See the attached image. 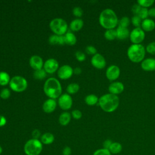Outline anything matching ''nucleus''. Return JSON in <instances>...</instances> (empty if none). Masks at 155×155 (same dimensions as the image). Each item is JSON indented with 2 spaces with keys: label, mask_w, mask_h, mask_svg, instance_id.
<instances>
[{
  "label": "nucleus",
  "mask_w": 155,
  "mask_h": 155,
  "mask_svg": "<svg viewBox=\"0 0 155 155\" xmlns=\"http://www.w3.org/2000/svg\"><path fill=\"white\" fill-rule=\"evenodd\" d=\"M118 21L116 13L111 8H105L99 15V24L106 30L114 29L118 25Z\"/></svg>",
  "instance_id": "1"
},
{
  "label": "nucleus",
  "mask_w": 155,
  "mask_h": 155,
  "mask_svg": "<svg viewBox=\"0 0 155 155\" xmlns=\"http://www.w3.org/2000/svg\"><path fill=\"white\" fill-rule=\"evenodd\" d=\"M98 104L104 111L106 113H112L118 108L119 98L117 95L107 93L99 97Z\"/></svg>",
  "instance_id": "2"
},
{
  "label": "nucleus",
  "mask_w": 155,
  "mask_h": 155,
  "mask_svg": "<svg viewBox=\"0 0 155 155\" xmlns=\"http://www.w3.org/2000/svg\"><path fill=\"white\" fill-rule=\"evenodd\" d=\"M45 94L50 99H56L61 96L62 87L59 81L54 78H50L46 80L44 85Z\"/></svg>",
  "instance_id": "3"
},
{
  "label": "nucleus",
  "mask_w": 155,
  "mask_h": 155,
  "mask_svg": "<svg viewBox=\"0 0 155 155\" xmlns=\"http://www.w3.org/2000/svg\"><path fill=\"white\" fill-rule=\"evenodd\" d=\"M146 50L143 45L131 44L127 49V54L130 61L134 63L141 62L145 56Z\"/></svg>",
  "instance_id": "4"
},
{
  "label": "nucleus",
  "mask_w": 155,
  "mask_h": 155,
  "mask_svg": "<svg viewBox=\"0 0 155 155\" xmlns=\"http://www.w3.org/2000/svg\"><path fill=\"white\" fill-rule=\"evenodd\" d=\"M42 150V143L38 139H31L24 145V151L26 155H39Z\"/></svg>",
  "instance_id": "5"
},
{
  "label": "nucleus",
  "mask_w": 155,
  "mask_h": 155,
  "mask_svg": "<svg viewBox=\"0 0 155 155\" xmlns=\"http://www.w3.org/2000/svg\"><path fill=\"white\" fill-rule=\"evenodd\" d=\"M67 24L62 18H54L50 23V28L55 35L63 36L67 30Z\"/></svg>",
  "instance_id": "6"
},
{
  "label": "nucleus",
  "mask_w": 155,
  "mask_h": 155,
  "mask_svg": "<svg viewBox=\"0 0 155 155\" xmlns=\"http://www.w3.org/2000/svg\"><path fill=\"white\" fill-rule=\"evenodd\" d=\"M9 85L13 91L22 92L27 88V82L24 78L20 76H15L10 80Z\"/></svg>",
  "instance_id": "7"
},
{
  "label": "nucleus",
  "mask_w": 155,
  "mask_h": 155,
  "mask_svg": "<svg viewBox=\"0 0 155 155\" xmlns=\"http://www.w3.org/2000/svg\"><path fill=\"white\" fill-rule=\"evenodd\" d=\"M145 38V31L140 28H133L130 33V40L132 44H140Z\"/></svg>",
  "instance_id": "8"
},
{
  "label": "nucleus",
  "mask_w": 155,
  "mask_h": 155,
  "mask_svg": "<svg viewBox=\"0 0 155 155\" xmlns=\"http://www.w3.org/2000/svg\"><path fill=\"white\" fill-rule=\"evenodd\" d=\"M120 74V68L116 65H111L109 66L105 72V75L107 78L111 82L115 81L118 79Z\"/></svg>",
  "instance_id": "9"
},
{
  "label": "nucleus",
  "mask_w": 155,
  "mask_h": 155,
  "mask_svg": "<svg viewBox=\"0 0 155 155\" xmlns=\"http://www.w3.org/2000/svg\"><path fill=\"white\" fill-rule=\"evenodd\" d=\"M58 104L61 109L64 110H67L71 107L73 101L69 94H64L59 97Z\"/></svg>",
  "instance_id": "10"
},
{
  "label": "nucleus",
  "mask_w": 155,
  "mask_h": 155,
  "mask_svg": "<svg viewBox=\"0 0 155 155\" xmlns=\"http://www.w3.org/2000/svg\"><path fill=\"white\" fill-rule=\"evenodd\" d=\"M91 65L97 69H103L106 66L105 58L99 53L93 55L91 59Z\"/></svg>",
  "instance_id": "11"
},
{
  "label": "nucleus",
  "mask_w": 155,
  "mask_h": 155,
  "mask_svg": "<svg viewBox=\"0 0 155 155\" xmlns=\"http://www.w3.org/2000/svg\"><path fill=\"white\" fill-rule=\"evenodd\" d=\"M73 73L72 68L68 65H64L61 67L58 71V77L63 80L70 78Z\"/></svg>",
  "instance_id": "12"
},
{
  "label": "nucleus",
  "mask_w": 155,
  "mask_h": 155,
  "mask_svg": "<svg viewBox=\"0 0 155 155\" xmlns=\"http://www.w3.org/2000/svg\"><path fill=\"white\" fill-rule=\"evenodd\" d=\"M59 64L58 61L53 58L47 59L44 64V70L46 73L51 74L54 73L58 68Z\"/></svg>",
  "instance_id": "13"
},
{
  "label": "nucleus",
  "mask_w": 155,
  "mask_h": 155,
  "mask_svg": "<svg viewBox=\"0 0 155 155\" xmlns=\"http://www.w3.org/2000/svg\"><path fill=\"white\" fill-rule=\"evenodd\" d=\"M124 90V85L119 81H114L108 86L109 93L117 95L122 93Z\"/></svg>",
  "instance_id": "14"
},
{
  "label": "nucleus",
  "mask_w": 155,
  "mask_h": 155,
  "mask_svg": "<svg viewBox=\"0 0 155 155\" xmlns=\"http://www.w3.org/2000/svg\"><path fill=\"white\" fill-rule=\"evenodd\" d=\"M142 70L146 71H155V59L153 58H148L144 59L140 64Z\"/></svg>",
  "instance_id": "15"
},
{
  "label": "nucleus",
  "mask_w": 155,
  "mask_h": 155,
  "mask_svg": "<svg viewBox=\"0 0 155 155\" xmlns=\"http://www.w3.org/2000/svg\"><path fill=\"white\" fill-rule=\"evenodd\" d=\"M30 67L35 70H38L42 69L43 66V61L42 58L37 55L32 56L29 61Z\"/></svg>",
  "instance_id": "16"
},
{
  "label": "nucleus",
  "mask_w": 155,
  "mask_h": 155,
  "mask_svg": "<svg viewBox=\"0 0 155 155\" xmlns=\"http://www.w3.org/2000/svg\"><path fill=\"white\" fill-rule=\"evenodd\" d=\"M56 107V102L54 99H48L46 100L42 105V109L44 112L47 113H50L54 111Z\"/></svg>",
  "instance_id": "17"
},
{
  "label": "nucleus",
  "mask_w": 155,
  "mask_h": 155,
  "mask_svg": "<svg viewBox=\"0 0 155 155\" xmlns=\"http://www.w3.org/2000/svg\"><path fill=\"white\" fill-rule=\"evenodd\" d=\"M140 28L145 32L153 31L155 28V22L154 20L147 18L142 21Z\"/></svg>",
  "instance_id": "18"
},
{
  "label": "nucleus",
  "mask_w": 155,
  "mask_h": 155,
  "mask_svg": "<svg viewBox=\"0 0 155 155\" xmlns=\"http://www.w3.org/2000/svg\"><path fill=\"white\" fill-rule=\"evenodd\" d=\"M116 36L117 39L119 40H125L129 38L130 36V31L128 29V28L122 27L118 26L116 30Z\"/></svg>",
  "instance_id": "19"
},
{
  "label": "nucleus",
  "mask_w": 155,
  "mask_h": 155,
  "mask_svg": "<svg viewBox=\"0 0 155 155\" xmlns=\"http://www.w3.org/2000/svg\"><path fill=\"white\" fill-rule=\"evenodd\" d=\"M49 43L51 45H63L65 44L64 36L53 35L49 37Z\"/></svg>",
  "instance_id": "20"
},
{
  "label": "nucleus",
  "mask_w": 155,
  "mask_h": 155,
  "mask_svg": "<svg viewBox=\"0 0 155 155\" xmlns=\"http://www.w3.org/2000/svg\"><path fill=\"white\" fill-rule=\"evenodd\" d=\"M84 25V22L81 19H76L73 20L70 25V29L74 31H78L80 30Z\"/></svg>",
  "instance_id": "21"
},
{
  "label": "nucleus",
  "mask_w": 155,
  "mask_h": 155,
  "mask_svg": "<svg viewBox=\"0 0 155 155\" xmlns=\"http://www.w3.org/2000/svg\"><path fill=\"white\" fill-rule=\"evenodd\" d=\"M54 137L53 134L50 133H45L43 134L41 137V142L43 144L49 145L53 142Z\"/></svg>",
  "instance_id": "22"
},
{
  "label": "nucleus",
  "mask_w": 155,
  "mask_h": 155,
  "mask_svg": "<svg viewBox=\"0 0 155 155\" xmlns=\"http://www.w3.org/2000/svg\"><path fill=\"white\" fill-rule=\"evenodd\" d=\"M71 120L70 114L68 112H63L59 117V122L61 125L65 126L69 124Z\"/></svg>",
  "instance_id": "23"
},
{
  "label": "nucleus",
  "mask_w": 155,
  "mask_h": 155,
  "mask_svg": "<svg viewBox=\"0 0 155 155\" xmlns=\"http://www.w3.org/2000/svg\"><path fill=\"white\" fill-rule=\"evenodd\" d=\"M64 37L65 43L67 45H73L76 42V37L73 33L71 32H67V33H65Z\"/></svg>",
  "instance_id": "24"
},
{
  "label": "nucleus",
  "mask_w": 155,
  "mask_h": 155,
  "mask_svg": "<svg viewBox=\"0 0 155 155\" xmlns=\"http://www.w3.org/2000/svg\"><path fill=\"white\" fill-rule=\"evenodd\" d=\"M122 150V146L120 143L117 142H112L111 145H110L108 150L112 154H119L120 152H121Z\"/></svg>",
  "instance_id": "25"
},
{
  "label": "nucleus",
  "mask_w": 155,
  "mask_h": 155,
  "mask_svg": "<svg viewBox=\"0 0 155 155\" xmlns=\"http://www.w3.org/2000/svg\"><path fill=\"white\" fill-rule=\"evenodd\" d=\"M99 101V99L97 96L95 94H88L85 98V102L90 106L96 105Z\"/></svg>",
  "instance_id": "26"
},
{
  "label": "nucleus",
  "mask_w": 155,
  "mask_h": 155,
  "mask_svg": "<svg viewBox=\"0 0 155 155\" xmlns=\"http://www.w3.org/2000/svg\"><path fill=\"white\" fill-rule=\"evenodd\" d=\"M104 37L108 41H113L117 38L116 31L115 29L106 30L104 33Z\"/></svg>",
  "instance_id": "27"
},
{
  "label": "nucleus",
  "mask_w": 155,
  "mask_h": 155,
  "mask_svg": "<svg viewBox=\"0 0 155 155\" xmlns=\"http://www.w3.org/2000/svg\"><path fill=\"white\" fill-rule=\"evenodd\" d=\"M10 76L5 71L0 72V85H6L10 83Z\"/></svg>",
  "instance_id": "28"
},
{
  "label": "nucleus",
  "mask_w": 155,
  "mask_h": 155,
  "mask_svg": "<svg viewBox=\"0 0 155 155\" xmlns=\"http://www.w3.org/2000/svg\"><path fill=\"white\" fill-rule=\"evenodd\" d=\"M79 90V85L76 83L70 84L67 87V91L69 94H75Z\"/></svg>",
  "instance_id": "29"
},
{
  "label": "nucleus",
  "mask_w": 155,
  "mask_h": 155,
  "mask_svg": "<svg viewBox=\"0 0 155 155\" xmlns=\"http://www.w3.org/2000/svg\"><path fill=\"white\" fill-rule=\"evenodd\" d=\"M131 20L127 16H124L118 21V26L127 28L130 24Z\"/></svg>",
  "instance_id": "30"
},
{
  "label": "nucleus",
  "mask_w": 155,
  "mask_h": 155,
  "mask_svg": "<svg viewBox=\"0 0 155 155\" xmlns=\"http://www.w3.org/2000/svg\"><path fill=\"white\" fill-rule=\"evenodd\" d=\"M137 3L142 8H148L153 5L154 3V0H138Z\"/></svg>",
  "instance_id": "31"
},
{
  "label": "nucleus",
  "mask_w": 155,
  "mask_h": 155,
  "mask_svg": "<svg viewBox=\"0 0 155 155\" xmlns=\"http://www.w3.org/2000/svg\"><path fill=\"white\" fill-rule=\"evenodd\" d=\"M142 21V20L137 15L133 16L131 19V22L133 24V25L135 27V28L140 27Z\"/></svg>",
  "instance_id": "32"
},
{
  "label": "nucleus",
  "mask_w": 155,
  "mask_h": 155,
  "mask_svg": "<svg viewBox=\"0 0 155 155\" xmlns=\"http://www.w3.org/2000/svg\"><path fill=\"white\" fill-rule=\"evenodd\" d=\"M33 76L36 79H42L46 76V71L43 69L35 70L33 73Z\"/></svg>",
  "instance_id": "33"
},
{
  "label": "nucleus",
  "mask_w": 155,
  "mask_h": 155,
  "mask_svg": "<svg viewBox=\"0 0 155 155\" xmlns=\"http://www.w3.org/2000/svg\"><path fill=\"white\" fill-rule=\"evenodd\" d=\"M137 16L142 21L145 19H147L148 16V9L146 8L141 7V9L140 10L139 13L137 14Z\"/></svg>",
  "instance_id": "34"
},
{
  "label": "nucleus",
  "mask_w": 155,
  "mask_h": 155,
  "mask_svg": "<svg viewBox=\"0 0 155 155\" xmlns=\"http://www.w3.org/2000/svg\"><path fill=\"white\" fill-rule=\"evenodd\" d=\"M146 51L148 53L150 54L155 55V42H151L149 43L146 48H145Z\"/></svg>",
  "instance_id": "35"
},
{
  "label": "nucleus",
  "mask_w": 155,
  "mask_h": 155,
  "mask_svg": "<svg viewBox=\"0 0 155 155\" xmlns=\"http://www.w3.org/2000/svg\"><path fill=\"white\" fill-rule=\"evenodd\" d=\"M93 155H111V153L108 149L105 148H100L96 150Z\"/></svg>",
  "instance_id": "36"
},
{
  "label": "nucleus",
  "mask_w": 155,
  "mask_h": 155,
  "mask_svg": "<svg viewBox=\"0 0 155 155\" xmlns=\"http://www.w3.org/2000/svg\"><path fill=\"white\" fill-rule=\"evenodd\" d=\"M10 96V91L8 88H4L1 91L0 97L2 99H7Z\"/></svg>",
  "instance_id": "37"
},
{
  "label": "nucleus",
  "mask_w": 155,
  "mask_h": 155,
  "mask_svg": "<svg viewBox=\"0 0 155 155\" xmlns=\"http://www.w3.org/2000/svg\"><path fill=\"white\" fill-rule=\"evenodd\" d=\"M85 51H86V52H87V54H91V55H94V54H96V53H97V50H96V48L94 47H93V46H92V45H88V46H87V47H86V48H85Z\"/></svg>",
  "instance_id": "38"
},
{
  "label": "nucleus",
  "mask_w": 155,
  "mask_h": 155,
  "mask_svg": "<svg viewBox=\"0 0 155 155\" xmlns=\"http://www.w3.org/2000/svg\"><path fill=\"white\" fill-rule=\"evenodd\" d=\"M73 13L76 17H81L83 15V10L81 7H76L73 10Z\"/></svg>",
  "instance_id": "39"
},
{
  "label": "nucleus",
  "mask_w": 155,
  "mask_h": 155,
  "mask_svg": "<svg viewBox=\"0 0 155 155\" xmlns=\"http://www.w3.org/2000/svg\"><path fill=\"white\" fill-rule=\"evenodd\" d=\"M75 56H76L77 60L80 61V62L84 61L85 59V58H86L85 54L83 52L80 51H78L77 52H76Z\"/></svg>",
  "instance_id": "40"
},
{
  "label": "nucleus",
  "mask_w": 155,
  "mask_h": 155,
  "mask_svg": "<svg viewBox=\"0 0 155 155\" xmlns=\"http://www.w3.org/2000/svg\"><path fill=\"white\" fill-rule=\"evenodd\" d=\"M141 9V7L137 4H134L131 7V12L134 14V15H137L140 10Z\"/></svg>",
  "instance_id": "41"
},
{
  "label": "nucleus",
  "mask_w": 155,
  "mask_h": 155,
  "mask_svg": "<svg viewBox=\"0 0 155 155\" xmlns=\"http://www.w3.org/2000/svg\"><path fill=\"white\" fill-rule=\"evenodd\" d=\"M71 115L73 117L74 119H79L82 117V113L80 110H74L72 111L71 112Z\"/></svg>",
  "instance_id": "42"
},
{
  "label": "nucleus",
  "mask_w": 155,
  "mask_h": 155,
  "mask_svg": "<svg viewBox=\"0 0 155 155\" xmlns=\"http://www.w3.org/2000/svg\"><path fill=\"white\" fill-rule=\"evenodd\" d=\"M112 141H111V140H110V139H107V140H105L104 142H103V147H104V148H105V149H109V148H110V145H111V143H112Z\"/></svg>",
  "instance_id": "43"
},
{
  "label": "nucleus",
  "mask_w": 155,
  "mask_h": 155,
  "mask_svg": "<svg viewBox=\"0 0 155 155\" xmlns=\"http://www.w3.org/2000/svg\"><path fill=\"white\" fill-rule=\"evenodd\" d=\"M71 150L70 147L67 146L64 147V148L62 150V154L63 155H71Z\"/></svg>",
  "instance_id": "44"
},
{
  "label": "nucleus",
  "mask_w": 155,
  "mask_h": 155,
  "mask_svg": "<svg viewBox=\"0 0 155 155\" xmlns=\"http://www.w3.org/2000/svg\"><path fill=\"white\" fill-rule=\"evenodd\" d=\"M41 136V133L40 131L36 129V130H34L32 132V136H33V139H38Z\"/></svg>",
  "instance_id": "45"
},
{
  "label": "nucleus",
  "mask_w": 155,
  "mask_h": 155,
  "mask_svg": "<svg viewBox=\"0 0 155 155\" xmlns=\"http://www.w3.org/2000/svg\"><path fill=\"white\" fill-rule=\"evenodd\" d=\"M148 16L155 18V7H152L148 9Z\"/></svg>",
  "instance_id": "46"
},
{
  "label": "nucleus",
  "mask_w": 155,
  "mask_h": 155,
  "mask_svg": "<svg viewBox=\"0 0 155 155\" xmlns=\"http://www.w3.org/2000/svg\"><path fill=\"white\" fill-rule=\"evenodd\" d=\"M5 124H6L5 118L2 116H0V127L4 126Z\"/></svg>",
  "instance_id": "47"
},
{
  "label": "nucleus",
  "mask_w": 155,
  "mask_h": 155,
  "mask_svg": "<svg viewBox=\"0 0 155 155\" xmlns=\"http://www.w3.org/2000/svg\"><path fill=\"white\" fill-rule=\"evenodd\" d=\"M82 72V70L81 69V68L79 67H76L75 68V69L74 70V73L76 74H81Z\"/></svg>",
  "instance_id": "48"
},
{
  "label": "nucleus",
  "mask_w": 155,
  "mask_h": 155,
  "mask_svg": "<svg viewBox=\"0 0 155 155\" xmlns=\"http://www.w3.org/2000/svg\"><path fill=\"white\" fill-rule=\"evenodd\" d=\"M2 148L1 146L0 145V154L2 153Z\"/></svg>",
  "instance_id": "49"
}]
</instances>
